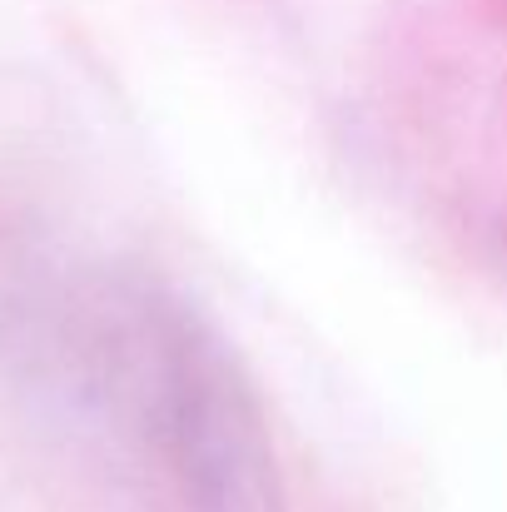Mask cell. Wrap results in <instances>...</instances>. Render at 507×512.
<instances>
[{"label": "cell", "instance_id": "obj_1", "mask_svg": "<svg viewBox=\"0 0 507 512\" xmlns=\"http://www.w3.org/2000/svg\"><path fill=\"white\" fill-rule=\"evenodd\" d=\"M0 348L50 413L130 448L184 512H289L249 368L145 269H25L0 289Z\"/></svg>", "mask_w": 507, "mask_h": 512}]
</instances>
